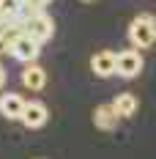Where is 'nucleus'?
Returning a JSON list of instances; mask_svg holds the SVG:
<instances>
[{
    "instance_id": "obj_7",
    "label": "nucleus",
    "mask_w": 156,
    "mask_h": 159,
    "mask_svg": "<svg viewBox=\"0 0 156 159\" xmlns=\"http://www.w3.org/2000/svg\"><path fill=\"white\" fill-rule=\"evenodd\" d=\"M25 104H28V99H22L19 93H3L0 96V115L8 121H19L25 112Z\"/></svg>"
},
{
    "instance_id": "obj_9",
    "label": "nucleus",
    "mask_w": 156,
    "mask_h": 159,
    "mask_svg": "<svg viewBox=\"0 0 156 159\" xmlns=\"http://www.w3.org/2000/svg\"><path fill=\"white\" fill-rule=\"evenodd\" d=\"M22 85H25L28 91H41V88L47 85V71L38 63H28L22 69Z\"/></svg>"
},
{
    "instance_id": "obj_13",
    "label": "nucleus",
    "mask_w": 156,
    "mask_h": 159,
    "mask_svg": "<svg viewBox=\"0 0 156 159\" xmlns=\"http://www.w3.org/2000/svg\"><path fill=\"white\" fill-rule=\"evenodd\" d=\"M52 0H22V8H19V16H16V22L19 19H25L28 14H36V11H44Z\"/></svg>"
},
{
    "instance_id": "obj_8",
    "label": "nucleus",
    "mask_w": 156,
    "mask_h": 159,
    "mask_svg": "<svg viewBox=\"0 0 156 159\" xmlns=\"http://www.w3.org/2000/svg\"><path fill=\"white\" fill-rule=\"evenodd\" d=\"M118 121H121V115L115 112L112 102H109V104H99V107L93 110V124H96V129H101V132L115 129V126H118Z\"/></svg>"
},
{
    "instance_id": "obj_2",
    "label": "nucleus",
    "mask_w": 156,
    "mask_h": 159,
    "mask_svg": "<svg viewBox=\"0 0 156 159\" xmlns=\"http://www.w3.org/2000/svg\"><path fill=\"white\" fill-rule=\"evenodd\" d=\"M19 25H22V30L25 36H33L36 41H49L52 39V33H55V22H52V16L47 11H36V14H28L25 19H19Z\"/></svg>"
},
{
    "instance_id": "obj_10",
    "label": "nucleus",
    "mask_w": 156,
    "mask_h": 159,
    "mask_svg": "<svg viewBox=\"0 0 156 159\" xmlns=\"http://www.w3.org/2000/svg\"><path fill=\"white\" fill-rule=\"evenodd\" d=\"M22 25L19 22H6L3 28H0V55H11V47H14V41L22 36Z\"/></svg>"
},
{
    "instance_id": "obj_12",
    "label": "nucleus",
    "mask_w": 156,
    "mask_h": 159,
    "mask_svg": "<svg viewBox=\"0 0 156 159\" xmlns=\"http://www.w3.org/2000/svg\"><path fill=\"white\" fill-rule=\"evenodd\" d=\"M19 8H22V0H0V19L14 22L19 16Z\"/></svg>"
},
{
    "instance_id": "obj_3",
    "label": "nucleus",
    "mask_w": 156,
    "mask_h": 159,
    "mask_svg": "<svg viewBox=\"0 0 156 159\" xmlns=\"http://www.w3.org/2000/svg\"><path fill=\"white\" fill-rule=\"evenodd\" d=\"M142 71V55L140 49H123V52H118V69H115V74L123 80H131L137 77Z\"/></svg>"
},
{
    "instance_id": "obj_14",
    "label": "nucleus",
    "mask_w": 156,
    "mask_h": 159,
    "mask_svg": "<svg viewBox=\"0 0 156 159\" xmlns=\"http://www.w3.org/2000/svg\"><path fill=\"white\" fill-rule=\"evenodd\" d=\"M3 82H6V69L0 66V88H3Z\"/></svg>"
},
{
    "instance_id": "obj_6",
    "label": "nucleus",
    "mask_w": 156,
    "mask_h": 159,
    "mask_svg": "<svg viewBox=\"0 0 156 159\" xmlns=\"http://www.w3.org/2000/svg\"><path fill=\"white\" fill-rule=\"evenodd\" d=\"M115 69H118V52H112V49H101L91 58V71L96 77H112Z\"/></svg>"
},
{
    "instance_id": "obj_5",
    "label": "nucleus",
    "mask_w": 156,
    "mask_h": 159,
    "mask_svg": "<svg viewBox=\"0 0 156 159\" xmlns=\"http://www.w3.org/2000/svg\"><path fill=\"white\" fill-rule=\"evenodd\" d=\"M19 121H22V126H25V129H41V126L49 121L47 104H44V102H36V99L28 102V104H25V112H22V118H19Z\"/></svg>"
},
{
    "instance_id": "obj_15",
    "label": "nucleus",
    "mask_w": 156,
    "mask_h": 159,
    "mask_svg": "<svg viewBox=\"0 0 156 159\" xmlns=\"http://www.w3.org/2000/svg\"><path fill=\"white\" fill-rule=\"evenodd\" d=\"M79 3H96V0H79Z\"/></svg>"
},
{
    "instance_id": "obj_1",
    "label": "nucleus",
    "mask_w": 156,
    "mask_h": 159,
    "mask_svg": "<svg viewBox=\"0 0 156 159\" xmlns=\"http://www.w3.org/2000/svg\"><path fill=\"white\" fill-rule=\"evenodd\" d=\"M129 39H131V44L134 49H148L154 47L156 41V19L151 14H140L131 19V25H129Z\"/></svg>"
},
{
    "instance_id": "obj_4",
    "label": "nucleus",
    "mask_w": 156,
    "mask_h": 159,
    "mask_svg": "<svg viewBox=\"0 0 156 159\" xmlns=\"http://www.w3.org/2000/svg\"><path fill=\"white\" fill-rule=\"evenodd\" d=\"M11 55H14L16 61H22V63H36V58L41 55V41H36L33 36H19L14 41V47H11Z\"/></svg>"
},
{
    "instance_id": "obj_11",
    "label": "nucleus",
    "mask_w": 156,
    "mask_h": 159,
    "mask_svg": "<svg viewBox=\"0 0 156 159\" xmlns=\"http://www.w3.org/2000/svg\"><path fill=\"white\" fill-rule=\"evenodd\" d=\"M112 107L121 115V121H123V118H131V115L137 112V96L134 93H118L112 99Z\"/></svg>"
}]
</instances>
